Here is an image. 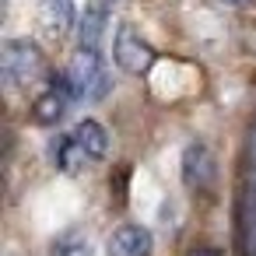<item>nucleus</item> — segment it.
<instances>
[{
	"mask_svg": "<svg viewBox=\"0 0 256 256\" xmlns=\"http://www.w3.org/2000/svg\"><path fill=\"white\" fill-rule=\"evenodd\" d=\"M214 172H218V168H214V154H210V148L200 144V140L186 144V151H182V182H186V190H196V193L210 190Z\"/></svg>",
	"mask_w": 256,
	"mask_h": 256,
	"instance_id": "20e7f679",
	"label": "nucleus"
},
{
	"mask_svg": "<svg viewBox=\"0 0 256 256\" xmlns=\"http://www.w3.org/2000/svg\"><path fill=\"white\" fill-rule=\"evenodd\" d=\"M50 154H53V165H56L60 172H67V176L84 172V168H88V162H92V154L78 144V137H74V134L56 137V140H53V148H50Z\"/></svg>",
	"mask_w": 256,
	"mask_h": 256,
	"instance_id": "6e6552de",
	"label": "nucleus"
},
{
	"mask_svg": "<svg viewBox=\"0 0 256 256\" xmlns=\"http://www.w3.org/2000/svg\"><path fill=\"white\" fill-rule=\"evenodd\" d=\"M60 78H64V84H67V92H70L74 102H98L112 88V78H109L106 60H102L98 50H81L78 46V53L70 56L67 70Z\"/></svg>",
	"mask_w": 256,
	"mask_h": 256,
	"instance_id": "f257e3e1",
	"label": "nucleus"
},
{
	"mask_svg": "<svg viewBox=\"0 0 256 256\" xmlns=\"http://www.w3.org/2000/svg\"><path fill=\"white\" fill-rule=\"evenodd\" d=\"M67 102H70V92H67L64 78H53V84H50V88L32 102V120H36L39 126H53V123H60V120H64Z\"/></svg>",
	"mask_w": 256,
	"mask_h": 256,
	"instance_id": "0eeeda50",
	"label": "nucleus"
},
{
	"mask_svg": "<svg viewBox=\"0 0 256 256\" xmlns=\"http://www.w3.org/2000/svg\"><path fill=\"white\" fill-rule=\"evenodd\" d=\"M154 46L137 32V25H120L116 28V39H112V60H116V67L120 70H126V74H134V78H140V74H148L151 70V64H154Z\"/></svg>",
	"mask_w": 256,
	"mask_h": 256,
	"instance_id": "7ed1b4c3",
	"label": "nucleus"
},
{
	"mask_svg": "<svg viewBox=\"0 0 256 256\" xmlns=\"http://www.w3.org/2000/svg\"><path fill=\"white\" fill-rule=\"evenodd\" d=\"M70 134H74V137H78V144L92 154V162L106 158V151H109V134H106V126H102L98 120H81Z\"/></svg>",
	"mask_w": 256,
	"mask_h": 256,
	"instance_id": "9d476101",
	"label": "nucleus"
},
{
	"mask_svg": "<svg viewBox=\"0 0 256 256\" xmlns=\"http://www.w3.org/2000/svg\"><path fill=\"white\" fill-rule=\"evenodd\" d=\"M151 249H154V238L144 224H123L106 242L109 256H151Z\"/></svg>",
	"mask_w": 256,
	"mask_h": 256,
	"instance_id": "423d86ee",
	"label": "nucleus"
},
{
	"mask_svg": "<svg viewBox=\"0 0 256 256\" xmlns=\"http://www.w3.org/2000/svg\"><path fill=\"white\" fill-rule=\"evenodd\" d=\"M50 256H95V252H92V242L78 228H70L50 242Z\"/></svg>",
	"mask_w": 256,
	"mask_h": 256,
	"instance_id": "9b49d317",
	"label": "nucleus"
},
{
	"mask_svg": "<svg viewBox=\"0 0 256 256\" xmlns=\"http://www.w3.org/2000/svg\"><path fill=\"white\" fill-rule=\"evenodd\" d=\"M42 22L53 36H67L78 22V8L74 0H42Z\"/></svg>",
	"mask_w": 256,
	"mask_h": 256,
	"instance_id": "1a4fd4ad",
	"label": "nucleus"
},
{
	"mask_svg": "<svg viewBox=\"0 0 256 256\" xmlns=\"http://www.w3.org/2000/svg\"><path fill=\"white\" fill-rule=\"evenodd\" d=\"M190 256H224V252L214 246H196V249H190Z\"/></svg>",
	"mask_w": 256,
	"mask_h": 256,
	"instance_id": "f8f14e48",
	"label": "nucleus"
},
{
	"mask_svg": "<svg viewBox=\"0 0 256 256\" xmlns=\"http://www.w3.org/2000/svg\"><path fill=\"white\" fill-rule=\"evenodd\" d=\"M0 74L11 88H28L46 78V56L32 39H4L0 46Z\"/></svg>",
	"mask_w": 256,
	"mask_h": 256,
	"instance_id": "f03ea898",
	"label": "nucleus"
},
{
	"mask_svg": "<svg viewBox=\"0 0 256 256\" xmlns=\"http://www.w3.org/2000/svg\"><path fill=\"white\" fill-rule=\"evenodd\" d=\"M228 4H235V8H246V4H256V0H228Z\"/></svg>",
	"mask_w": 256,
	"mask_h": 256,
	"instance_id": "ddd939ff",
	"label": "nucleus"
},
{
	"mask_svg": "<svg viewBox=\"0 0 256 256\" xmlns=\"http://www.w3.org/2000/svg\"><path fill=\"white\" fill-rule=\"evenodd\" d=\"M112 8H116V0H88L84 4V14L78 22V46L81 50H98V39L112 18Z\"/></svg>",
	"mask_w": 256,
	"mask_h": 256,
	"instance_id": "39448f33",
	"label": "nucleus"
}]
</instances>
